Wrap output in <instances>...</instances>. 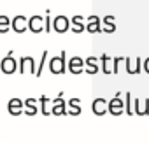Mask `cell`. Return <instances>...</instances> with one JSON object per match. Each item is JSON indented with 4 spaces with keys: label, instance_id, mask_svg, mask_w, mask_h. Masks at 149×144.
Returning a JSON list of instances; mask_svg holds the SVG:
<instances>
[{
    "label": "cell",
    "instance_id": "cell-10",
    "mask_svg": "<svg viewBox=\"0 0 149 144\" xmlns=\"http://www.w3.org/2000/svg\"><path fill=\"white\" fill-rule=\"evenodd\" d=\"M7 111H9L13 116H19V114L25 111V102H23L21 99L14 97V99L9 100V104H7Z\"/></svg>",
    "mask_w": 149,
    "mask_h": 144
},
{
    "label": "cell",
    "instance_id": "cell-4",
    "mask_svg": "<svg viewBox=\"0 0 149 144\" xmlns=\"http://www.w3.org/2000/svg\"><path fill=\"white\" fill-rule=\"evenodd\" d=\"M109 113L114 114V116H119L125 113V100L121 99V93L114 95L111 100H109Z\"/></svg>",
    "mask_w": 149,
    "mask_h": 144
},
{
    "label": "cell",
    "instance_id": "cell-2",
    "mask_svg": "<svg viewBox=\"0 0 149 144\" xmlns=\"http://www.w3.org/2000/svg\"><path fill=\"white\" fill-rule=\"evenodd\" d=\"M0 70L4 72V74H14V72L18 70V60H14V56H13V51H9L4 58H2V62H0Z\"/></svg>",
    "mask_w": 149,
    "mask_h": 144
},
{
    "label": "cell",
    "instance_id": "cell-21",
    "mask_svg": "<svg viewBox=\"0 0 149 144\" xmlns=\"http://www.w3.org/2000/svg\"><path fill=\"white\" fill-rule=\"evenodd\" d=\"M11 28V20L6 14H0V34H6Z\"/></svg>",
    "mask_w": 149,
    "mask_h": 144
},
{
    "label": "cell",
    "instance_id": "cell-23",
    "mask_svg": "<svg viewBox=\"0 0 149 144\" xmlns=\"http://www.w3.org/2000/svg\"><path fill=\"white\" fill-rule=\"evenodd\" d=\"M47 51H44L42 53V58H40V62H39V65H37V72H35V76L37 78H40V74H42V69H44V65H46V60H47Z\"/></svg>",
    "mask_w": 149,
    "mask_h": 144
},
{
    "label": "cell",
    "instance_id": "cell-19",
    "mask_svg": "<svg viewBox=\"0 0 149 144\" xmlns=\"http://www.w3.org/2000/svg\"><path fill=\"white\" fill-rule=\"evenodd\" d=\"M25 114H28V116H35L37 113H39V100L37 99H26L25 100V111H23Z\"/></svg>",
    "mask_w": 149,
    "mask_h": 144
},
{
    "label": "cell",
    "instance_id": "cell-26",
    "mask_svg": "<svg viewBox=\"0 0 149 144\" xmlns=\"http://www.w3.org/2000/svg\"><path fill=\"white\" fill-rule=\"evenodd\" d=\"M114 30H116V23H102V32L112 34Z\"/></svg>",
    "mask_w": 149,
    "mask_h": 144
},
{
    "label": "cell",
    "instance_id": "cell-16",
    "mask_svg": "<svg viewBox=\"0 0 149 144\" xmlns=\"http://www.w3.org/2000/svg\"><path fill=\"white\" fill-rule=\"evenodd\" d=\"M98 58L97 56H88L86 60H84V70H86V74H90V76H95L97 72L100 70V67H98Z\"/></svg>",
    "mask_w": 149,
    "mask_h": 144
},
{
    "label": "cell",
    "instance_id": "cell-6",
    "mask_svg": "<svg viewBox=\"0 0 149 144\" xmlns=\"http://www.w3.org/2000/svg\"><path fill=\"white\" fill-rule=\"evenodd\" d=\"M11 28H13L14 32H18V34H23V32L28 28V18L23 16V14L14 16V18L11 20Z\"/></svg>",
    "mask_w": 149,
    "mask_h": 144
},
{
    "label": "cell",
    "instance_id": "cell-25",
    "mask_svg": "<svg viewBox=\"0 0 149 144\" xmlns=\"http://www.w3.org/2000/svg\"><path fill=\"white\" fill-rule=\"evenodd\" d=\"M121 62H125V56H116V58H112V67H114V74H118L119 72V63Z\"/></svg>",
    "mask_w": 149,
    "mask_h": 144
},
{
    "label": "cell",
    "instance_id": "cell-27",
    "mask_svg": "<svg viewBox=\"0 0 149 144\" xmlns=\"http://www.w3.org/2000/svg\"><path fill=\"white\" fill-rule=\"evenodd\" d=\"M102 23H116V18L111 16V14H109V16H104V18H102Z\"/></svg>",
    "mask_w": 149,
    "mask_h": 144
},
{
    "label": "cell",
    "instance_id": "cell-17",
    "mask_svg": "<svg viewBox=\"0 0 149 144\" xmlns=\"http://www.w3.org/2000/svg\"><path fill=\"white\" fill-rule=\"evenodd\" d=\"M70 25H72V32L74 34H81L83 30H86V23H84V18L81 14H76L70 18Z\"/></svg>",
    "mask_w": 149,
    "mask_h": 144
},
{
    "label": "cell",
    "instance_id": "cell-18",
    "mask_svg": "<svg viewBox=\"0 0 149 144\" xmlns=\"http://www.w3.org/2000/svg\"><path fill=\"white\" fill-rule=\"evenodd\" d=\"M67 106L70 107V109H67V114H70V116H79L83 113V109H81V99H77V97L70 99L67 102Z\"/></svg>",
    "mask_w": 149,
    "mask_h": 144
},
{
    "label": "cell",
    "instance_id": "cell-8",
    "mask_svg": "<svg viewBox=\"0 0 149 144\" xmlns=\"http://www.w3.org/2000/svg\"><path fill=\"white\" fill-rule=\"evenodd\" d=\"M51 114H54V116H67V102L63 100V97H61V93L53 100V109H51Z\"/></svg>",
    "mask_w": 149,
    "mask_h": 144
},
{
    "label": "cell",
    "instance_id": "cell-24",
    "mask_svg": "<svg viewBox=\"0 0 149 144\" xmlns=\"http://www.w3.org/2000/svg\"><path fill=\"white\" fill-rule=\"evenodd\" d=\"M51 28H53V23H51V11H46V18H44V30L51 34Z\"/></svg>",
    "mask_w": 149,
    "mask_h": 144
},
{
    "label": "cell",
    "instance_id": "cell-5",
    "mask_svg": "<svg viewBox=\"0 0 149 144\" xmlns=\"http://www.w3.org/2000/svg\"><path fill=\"white\" fill-rule=\"evenodd\" d=\"M70 28V18H67L65 14H58L53 20V30H56L58 34H65Z\"/></svg>",
    "mask_w": 149,
    "mask_h": 144
},
{
    "label": "cell",
    "instance_id": "cell-12",
    "mask_svg": "<svg viewBox=\"0 0 149 144\" xmlns=\"http://www.w3.org/2000/svg\"><path fill=\"white\" fill-rule=\"evenodd\" d=\"M133 114L137 116H146L149 114V97L147 99H135V107H133Z\"/></svg>",
    "mask_w": 149,
    "mask_h": 144
},
{
    "label": "cell",
    "instance_id": "cell-14",
    "mask_svg": "<svg viewBox=\"0 0 149 144\" xmlns=\"http://www.w3.org/2000/svg\"><path fill=\"white\" fill-rule=\"evenodd\" d=\"M125 65H126V72L128 74H139L142 70V60L140 58H135V62L128 56H125Z\"/></svg>",
    "mask_w": 149,
    "mask_h": 144
},
{
    "label": "cell",
    "instance_id": "cell-11",
    "mask_svg": "<svg viewBox=\"0 0 149 144\" xmlns=\"http://www.w3.org/2000/svg\"><path fill=\"white\" fill-rule=\"evenodd\" d=\"M86 30L90 34H98L102 32V20L97 16V14H91L88 20H86Z\"/></svg>",
    "mask_w": 149,
    "mask_h": 144
},
{
    "label": "cell",
    "instance_id": "cell-15",
    "mask_svg": "<svg viewBox=\"0 0 149 144\" xmlns=\"http://www.w3.org/2000/svg\"><path fill=\"white\" fill-rule=\"evenodd\" d=\"M28 28L33 32V34H40L44 30V18L39 16V14H33L30 20H28Z\"/></svg>",
    "mask_w": 149,
    "mask_h": 144
},
{
    "label": "cell",
    "instance_id": "cell-13",
    "mask_svg": "<svg viewBox=\"0 0 149 144\" xmlns=\"http://www.w3.org/2000/svg\"><path fill=\"white\" fill-rule=\"evenodd\" d=\"M100 63H102V72L105 76H111L114 74V67H112V56H109L107 53H102L100 55Z\"/></svg>",
    "mask_w": 149,
    "mask_h": 144
},
{
    "label": "cell",
    "instance_id": "cell-9",
    "mask_svg": "<svg viewBox=\"0 0 149 144\" xmlns=\"http://www.w3.org/2000/svg\"><path fill=\"white\" fill-rule=\"evenodd\" d=\"M91 111H93L97 116H104V114L109 111V102H107L105 99L98 97V99H95V100L91 102Z\"/></svg>",
    "mask_w": 149,
    "mask_h": 144
},
{
    "label": "cell",
    "instance_id": "cell-1",
    "mask_svg": "<svg viewBox=\"0 0 149 144\" xmlns=\"http://www.w3.org/2000/svg\"><path fill=\"white\" fill-rule=\"evenodd\" d=\"M65 62H67V55H65V51H61V55L51 56L47 67H49V70L53 74H63L65 72Z\"/></svg>",
    "mask_w": 149,
    "mask_h": 144
},
{
    "label": "cell",
    "instance_id": "cell-3",
    "mask_svg": "<svg viewBox=\"0 0 149 144\" xmlns=\"http://www.w3.org/2000/svg\"><path fill=\"white\" fill-rule=\"evenodd\" d=\"M18 70H19V74H26V72H30V74L35 76V72H37V67H35V60L33 56H21L18 60Z\"/></svg>",
    "mask_w": 149,
    "mask_h": 144
},
{
    "label": "cell",
    "instance_id": "cell-20",
    "mask_svg": "<svg viewBox=\"0 0 149 144\" xmlns=\"http://www.w3.org/2000/svg\"><path fill=\"white\" fill-rule=\"evenodd\" d=\"M39 106H40V113L44 116H49L51 114V109H53V100H49L46 95H42L39 99Z\"/></svg>",
    "mask_w": 149,
    "mask_h": 144
},
{
    "label": "cell",
    "instance_id": "cell-22",
    "mask_svg": "<svg viewBox=\"0 0 149 144\" xmlns=\"http://www.w3.org/2000/svg\"><path fill=\"white\" fill-rule=\"evenodd\" d=\"M125 113L126 114H133V106H132V93L130 92H126L125 93Z\"/></svg>",
    "mask_w": 149,
    "mask_h": 144
},
{
    "label": "cell",
    "instance_id": "cell-28",
    "mask_svg": "<svg viewBox=\"0 0 149 144\" xmlns=\"http://www.w3.org/2000/svg\"><path fill=\"white\" fill-rule=\"evenodd\" d=\"M142 69H144V72H147V74H149V56L142 62Z\"/></svg>",
    "mask_w": 149,
    "mask_h": 144
},
{
    "label": "cell",
    "instance_id": "cell-7",
    "mask_svg": "<svg viewBox=\"0 0 149 144\" xmlns=\"http://www.w3.org/2000/svg\"><path fill=\"white\" fill-rule=\"evenodd\" d=\"M67 67H68V70L72 72V74L77 76V74H81V72H84V60L81 56H72L68 60Z\"/></svg>",
    "mask_w": 149,
    "mask_h": 144
}]
</instances>
